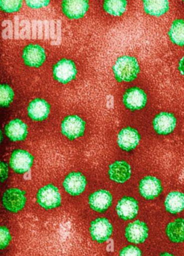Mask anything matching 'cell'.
Instances as JSON below:
<instances>
[{"label":"cell","mask_w":184,"mask_h":256,"mask_svg":"<svg viewBox=\"0 0 184 256\" xmlns=\"http://www.w3.org/2000/svg\"><path fill=\"white\" fill-rule=\"evenodd\" d=\"M12 242V234L8 228L4 226H2L0 228V248L2 250L8 248Z\"/></svg>","instance_id":"obj_29"},{"label":"cell","mask_w":184,"mask_h":256,"mask_svg":"<svg viewBox=\"0 0 184 256\" xmlns=\"http://www.w3.org/2000/svg\"><path fill=\"white\" fill-rule=\"evenodd\" d=\"M4 134L12 142L24 141L28 136V127L22 120L15 118L6 124Z\"/></svg>","instance_id":"obj_21"},{"label":"cell","mask_w":184,"mask_h":256,"mask_svg":"<svg viewBox=\"0 0 184 256\" xmlns=\"http://www.w3.org/2000/svg\"><path fill=\"white\" fill-rule=\"evenodd\" d=\"M22 61L26 66L34 68H38L46 61L44 49L38 44L27 45L24 48L22 54Z\"/></svg>","instance_id":"obj_11"},{"label":"cell","mask_w":184,"mask_h":256,"mask_svg":"<svg viewBox=\"0 0 184 256\" xmlns=\"http://www.w3.org/2000/svg\"><path fill=\"white\" fill-rule=\"evenodd\" d=\"M177 118L168 112H162L158 114L154 118L153 128L158 135H170L176 129Z\"/></svg>","instance_id":"obj_19"},{"label":"cell","mask_w":184,"mask_h":256,"mask_svg":"<svg viewBox=\"0 0 184 256\" xmlns=\"http://www.w3.org/2000/svg\"><path fill=\"white\" fill-rule=\"evenodd\" d=\"M27 114L33 121H44L50 114V105L44 99H34L27 108Z\"/></svg>","instance_id":"obj_20"},{"label":"cell","mask_w":184,"mask_h":256,"mask_svg":"<svg viewBox=\"0 0 184 256\" xmlns=\"http://www.w3.org/2000/svg\"><path fill=\"white\" fill-rule=\"evenodd\" d=\"M86 178L80 172L69 173L63 182L64 191L72 196H80L86 189Z\"/></svg>","instance_id":"obj_10"},{"label":"cell","mask_w":184,"mask_h":256,"mask_svg":"<svg viewBox=\"0 0 184 256\" xmlns=\"http://www.w3.org/2000/svg\"><path fill=\"white\" fill-rule=\"evenodd\" d=\"M0 173H1V183H4L8 177V166L4 161L0 164Z\"/></svg>","instance_id":"obj_32"},{"label":"cell","mask_w":184,"mask_h":256,"mask_svg":"<svg viewBox=\"0 0 184 256\" xmlns=\"http://www.w3.org/2000/svg\"><path fill=\"white\" fill-rule=\"evenodd\" d=\"M113 197L106 190L101 189L92 192L88 197V206L94 212L102 214L108 210L112 204Z\"/></svg>","instance_id":"obj_14"},{"label":"cell","mask_w":184,"mask_h":256,"mask_svg":"<svg viewBox=\"0 0 184 256\" xmlns=\"http://www.w3.org/2000/svg\"><path fill=\"white\" fill-rule=\"evenodd\" d=\"M143 8L147 14L161 16L170 10V0H142Z\"/></svg>","instance_id":"obj_23"},{"label":"cell","mask_w":184,"mask_h":256,"mask_svg":"<svg viewBox=\"0 0 184 256\" xmlns=\"http://www.w3.org/2000/svg\"><path fill=\"white\" fill-rule=\"evenodd\" d=\"M78 69L74 62L68 58L60 60L52 68L54 80L62 84H68L74 80Z\"/></svg>","instance_id":"obj_7"},{"label":"cell","mask_w":184,"mask_h":256,"mask_svg":"<svg viewBox=\"0 0 184 256\" xmlns=\"http://www.w3.org/2000/svg\"><path fill=\"white\" fill-rule=\"evenodd\" d=\"M166 236L172 243H184V218L168 222L166 227Z\"/></svg>","instance_id":"obj_22"},{"label":"cell","mask_w":184,"mask_h":256,"mask_svg":"<svg viewBox=\"0 0 184 256\" xmlns=\"http://www.w3.org/2000/svg\"><path fill=\"white\" fill-rule=\"evenodd\" d=\"M116 210L119 219L123 221H130L138 215L140 206L134 197L124 196L118 202Z\"/></svg>","instance_id":"obj_13"},{"label":"cell","mask_w":184,"mask_h":256,"mask_svg":"<svg viewBox=\"0 0 184 256\" xmlns=\"http://www.w3.org/2000/svg\"><path fill=\"white\" fill-rule=\"evenodd\" d=\"M14 92L10 86L2 84L0 86V102L1 106L3 108H8L13 100Z\"/></svg>","instance_id":"obj_27"},{"label":"cell","mask_w":184,"mask_h":256,"mask_svg":"<svg viewBox=\"0 0 184 256\" xmlns=\"http://www.w3.org/2000/svg\"><path fill=\"white\" fill-rule=\"evenodd\" d=\"M168 37L174 44L184 46V20L177 19L173 21L170 31Z\"/></svg>","instance_id":"obj_25"},{"label":"cell","mask_w":184,"mask_h":256,"mask_svg":"<svg viewBox=\"0 0 184 256\" xmlns=\"http://www.w3.org/2000/svg\"><path fill=\"white\" fill-rule=\"evenodd\" d=\"M34 162V156L22 149H16L12 152L9 160L10 168L16 174H24L30 171Z\"/></svg>","instance_id":"obj_8"},{"label":"cell","mask_w":184,"mask_h":256,"mask_svg":"<svg viewBox=\"0 0 184 256\" xmlns=\"http://www.w3.org/2000/svg\"><path fill=\"white\" fill-rule=\"evenodd\" d=\"M178 70L180 72V74L184 76V56L180 58V62H179Z\"/></svg>","instance_id":"obj_33"},{"label":"cell","mask_w":184,"mask_h":256,"mask_svg":"<svg viewBox=\"0 0 184 256\" xmlns=\"http://www.w3.org/2000/svg\"><path fill=\"white\" fill-rule=\"evenodd\" d=\"M160 256H176L173 255V254H170V252H164V254H161Z\"/></svg>","instance_id":"obj_34"},{"label":"cell","mask_w":184,"mask_h":256,"mask_svg":"<svg viewBox=\"0 0 184 256\" xmlns=\"http://www.w3.org/2000/svg\"><path fill=\"white\" fill-rule=\"evenodd\" d=\"M126 0H104V10L112 16H122L126 12Z\"/></svg>","instance_id":"obj_26"},{"label":"cell","mask_w":184,"mask_h":256,"mask_svg":"<svg viewBox=\"0 0 184 256\" xmlns=\"http://www.w3.org/2000/svg\"><path fill=\"white\" fill-rule=\"evenodd\" d=\"M28 7L32 9H40L49 6L50 0H25Z\"/></svg>","instance_id":"obj_31"},{"label":"cell","mask_w":184,"mask_h":256,"mask_svg":"<svg viewBox=\"0 0 184 256\" xmlns=\"http://www.w3.org/2000/svg\"><path fill=\"white\" fill-rule=\"evenodd\" d=\"M165 208L171 214H178L184 210V194L178 191L170 192L166 198Z\"/></svg>","instance_id":"obj_24"},{"label":"cell","mask_w":184,"mask_h":256,"mask_svg":"<svg viewBox=\"0 0 184 256\" xmlns=\"http://www.w3.org/2000/svg\"><path fill=\"white\" fill-rule=\"evenodd\" d=\"M123 103L129 110H140L147 104L148 96L144 90L134 87L125 92L123 96Z\"/></svg>","instance_id":"obj_12"},{"label":"cell","mask_w":184,"mask_h":256,"mask_svg":"<svg viewBox=\"0 0 184 256\" xmlns=\"http://www.w3.org/2000/svg\"><path fill=\"white\" fill-rule=\"evenodd\" d=\"M36 201L42 208L46 210H54L62 206V198L56 186L49 184L38 190Z\"/></svg>","instance_id":"obj_3"},{"label":"cell","mask_w":184,"mask_h":256,"mask_svg":"<svg viewBox=\"0 0 184 256\" xmlns=\"http://www.w3.org/2000/svg\"><path fill=\"white\" fill-rule=\"evenodd\" d=\"M182 1H184V0H182Z\"/></svg>","instance_id":"obj_35"},{"label":"cell","mask_w":184,"mask_h":256,"mask_svg":"<svg viewBox=\"0 0 184 256\" xmlns=\"http://www.w3.org/2000/svg\"><path fill=\"white\" fill-rule=\"evenodd\" d=\"M3 38L38 39L58 44L62 40V24L55 20L6 21Z\"/></svg>","instance_id":"obj_1"},{"label":"cell","mask_w":184,"mask_h":256,"mask_svg":"<svg viewBox=\"0 0 184 256\" xmlns=\"http://www.w3.org/2000/svg\"><path fill=\"white\" fill-rule=\"evenodd\" d=\"M88 231L93 242L102 244L112 236L113 225L107 218H98L92 221Z\"/></svg>","instance_id":"obj_5"},{"label":"cell","mask_w":184,"mask_h":256,"mask_svg":"<svg viewBox=\"0 0 184 256\" xmlns=\"http://www.w3.org/2000/svg\"><path fill=\"white\" fill-rule=\"evenodd\" d=\"M148 236V226L143 221L135 220L125 227L124 237L129 243L141 244L146 242Z\"/></svg>","instance_id":"obj_9"},{"label":"cell","mask_w":184,"mask_h":256,"mask_svg":"<svg viewBox=\"0 0 184 256\" xmlns=\"http://www.w3.org/2000/svg\"><path fill=\"white\" fill-rule=\"evenodd\" d=\"M132 174L131 166L124 160H117L108 166V178L116 184L126 183L130 180Z\"/></svg>","instance_id":"obj_18"},{"label":"cell","mask_w":184,"mask_h":256,"mask_svg":"<svg viewBox=\"0 0 184 256\" xmlns=\"http://www.w3.org/2000/svg\"><path fill=\"white\" fill-rule=\"evenodd\" d=\"M86 128V122L79 116H68L62 122V134L70 141L82 137L85 134Z\"/></svg>","instance_id":"obj_6"},{"label":"cell","mask_w":184,"mask_h":256,"mask_svg":"<svg viewBox=\"0 0 184 256\" xmlns=\"http://www.w3.org/2000/svg\"><path fill=\"white\" fill-rule=\"evenodd\" d=\"M90 8L88 0H63L62 10L68 19L78 20L86 14Z\"/></svg>","instance_id":"obj_17"},{"label":"cell","mask_w":184,"mask_h":256,"mask_svg":"<svg viewBox=\"0 0 184 256\" xmlns=\"http://www.w3.org/2000/svg\"><path fill=\"white\" fill-rule=\"evenodd\" d=\"M112 70L118 82H130L135 80L138 76L140 66L135 57L123 56L116 60Z\"/></svg>","instance_id":"obj_2"},{"label":"cell","mask_w":184,"mask_h":256,"mask_svg":"<svg viewBox=\"0 0 184 256\" xmlns=\"http://www.w3.org/2000/svg\"><path fill=\"white\" fill-rule=\"evenodd\" d=\"M26 202V194L20 188H9L2 196V206L9 213H19L25 208Z\"/></svg>","instance_id":"obj_4"},{"label":"cell","mask_w":184,"mask_h":256,"mask_svg":"<svg viewBox=\"0 0 184 256\" xmlns=\"http://www.w3.org/2000/svg\"><path fill=\"white\" fill-rule=\"evenodd\" d=\"M22 0H0V8L6 13H16L22 7Z\"/></svg>","instance_id":"obj_28"},{"label":"cell","mask_w":184,"mask_h":256,"mask_svg":"<svg viewBox=\"0 0 184 256\" xmlns=\"http://www.w3.org/2000/svg\"><path fill=\"white\" fill-rule=\"evenodd\" d=\"M162 191V184L160 179L154 176H146L140 182L138 192L144 200H155L160 195Z\"/></svg>","instance_id":"obj_15"},{"label":"cell","mask_w":184,"mask_h":256,"mask_svg":"<svg viewBox=\"0 0 184 256\" xmlns=\"http://www.w3.org/2000/svg\"><path fill=\"white\" fill-rule=\"evenodd\" d=\"M141 140L140 132L135 128L126 127L122 128L118 134L117 142L122 150L131 152L136 148Z\"/></svg>","instance_id":"obj_16"},{"label":"cell","mask_w":184,"mask_h":256,"mask_svg":"<svg viewBox=\"0 0 184 256\" xmlns=\"http://www.w3.org/2000/svg\"><path fill=\"white\" fill-rule=\"evenodd\" d=\"M118 256H142V252L135 245H128L120 250Z\"/></svg>","instance_id":"obj_30"}]
</instances>
